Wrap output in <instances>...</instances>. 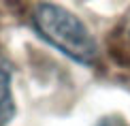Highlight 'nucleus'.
I'll list each match as a JSON object with an SVG mask.
<instances>
[{
	"mask_svg": "<svg viewBox=\"0 0 130 126\" xmlns=\"http://www.w3.org/2000/svg\"><path fill=\"white\" fill-rule=\"evenodd\" d=\"M109 47L113 58L124 66H130V11L120 19L109 36Z\"/></svg>",
	"mask_w": 130,
	"mask_h": 126,
	"instance_id": "7ed1b4c3",
	"label": "nucleus"
},
{
	"mask_svg": "<svg viewBox=\"0 0 130 126\" xmlns=\"http://www.w3.org/2000/svg\"><path fill=\"white\" fill-rule=\"evenodd\" d=\"M36 32L53 45L64 56L73 58L79 64H94L98 49L90 30L77 15H73L64 7L51 2H41L32 15Z\"/></svg>",
	"mask_w": 130,
	"mask_h": 126,
	"instance_id": "f257e3e1",
	"label": "nucleus"
},
{
	"mask_svg": "<svg viewBox=\"0 0 130 126\" xmlns=\"http://www.w3.org/2000/svg\"><path fill=\"white\" fill-rule=\"evenodd\" d=\"M11 77H13V68H11L9 60L0 53V126H7L15 118V101H13V92H11Z\"/></svg>",
	"mask_w": 130,
	"mask_h": 126,
	"instance_id": "f03ea898",
	"label": "nucleus"
}]
</instances>
